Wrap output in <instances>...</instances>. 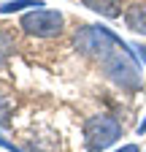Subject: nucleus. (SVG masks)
I'll return each instance as SVG.
<instances>
[{"label": "nucleus", "instance_id": "nucleus-9", "mask_svg": "<svg viewBox=\"0 0 146 152\" xmlns=\"http://www.w3.org/2000/svg\"><path fill=\"white\" fill-rule=\"evenodd\" d=\"M0 147H3V149H8V152H22L19 147H14V144H11V141H6L3 136H0Z\"/></svg>", "mask_w": 146, "mask_h": 152}, {"label": "nucleus", "instance_id": "nucleus-13", "mask_svg": "<svg viewBox=\"0 0 146 152\" xmlns=\"http://www.w3.org/2000/svg\"><path fill=\"white\" fill-rule=\"evenodd\" d=\"M3 109H6V103H3V101H0V122H3V120H6V114H3Z\"/></svg>", "mask_w": 146, "mask_h": 152}, {"label": "nucleus", "instance_id": "nucleus-7", "mask_svg": "<svg viewBox=\"0 0 146 152\" xmlns=\"http://www.w3.org/2000/svg\"><path fill=\"white\" fill-rule=\"evenodd\" d=\"M35 6H41V0H8V3L0 6V14H14V11H25Z\"/></svg>", "mask_w": 146, "mask_h": 152}, {"label": "nucleus", "instance_id": "nucleus-4", "mask_svg": "<svg viewBox=\"0 0 146 152\" xmlns=\"http://www.w3.org/2000/svg\"><path fill=\"white\" fill-rule=\"evenodd\" d=\"M19 27L33 38H57L65 27V16L54 8H33L19 19Z\"/></svg>", "mask_w": 146, "mask_h": 152}, {"label": "nucleus", "instance_id": "nucleus-10", "mask_svg": "<svg viewBox=\"0 0 146 152\" xmlns=\"http://www.w3.org/2000/svg\"><path fill=\"white\" fill-rule=\"evenodd\" d=\"M116 152H141V149H138V144H124V147L116 149Z\"/></svg>", "mask_w": 146, "mask_h": 152}, {"label": "nucleus", "instance_id": "nucleus-5", "mask_svg": "<svg viewBox=\"0 0 146 152\" xmlns=\"http://www.w3.org/2000/svg\"><path fill=\"white\" fill-rule=\"evenodd\" d=\"M124 22H127V27L133 33L146 35V3H133L124 11Z\"/></svg>", "mask_w": 146, "mask_h": 152}, {"label": "nucleus", "instance_id": "nucleus-8", "mask_svg": "<svg viewBox=\"0 0 146 152\" xmlns=\"http://www.w3.org/2000/svg\"><path fill=\"white\" fill-rule=\"evenodd\" d=\"M14 54V38L8 35V30H0V65Z\"/></svg>", "mask_w": 146, "mask_h": 152}, {"label": "nucleus", "instance_id": "nucleus-2", "mask_svg": "<svg viewBox=\"0 0 146 152\" xmlns=\"http://www.w3.org/2000/svg\"><path fill=\"white\" fill-rule=\"evenodd\" d=\"M73 46H76L84 57H95V60H106L111 52H116L119 46H124V41L111 33L108 27H100V25H81L73 35Z\"/></svg>", "mask_w": 146, "mask_h": 152}, {"label": "nucleus", "instance_id": "nucleus-3", "mask_svg": "<svg viewBox=\"0 0 146 152\" xmlns=\"http://www.w3.org/2000/svg\"><path fill=\"white\" fill-rule=\"evenodd\" d=\"M119 139H122V125L108 114H95L84 122V141H87V149L92 152L108 149Z\"/></svg>", "mask_w": 146, "mask_h": 152}, {"label": "nucleus", "instance_id": "nucleus-11", "mask_svg": "<svg viewBox=\"0 0 146 152\" xmlns=\"http://www.w3.org/2000/svg\"><path fill=\"white\" fill-rule=\"evenodd\" d=\"M135 52H138V54H141V60H143V63H146V44H138V46H135Z\"/></svg>", "mask_w": 146, "mask_h": 152}, {"label": "nucleus", "instance_id": "nucleus-6", "mask_svg": "<svg viewBox=\"0 0 146 152\" xmlns=\"http://www.w3.org/2000/svg\"><path fill=\"white\" fill-rule=\"evenodd\" d=\"M81 3L89 8V11H95L106 19H116L122 16V0H81Z\"/></svg>", "mask_w": 146, "mask_h": 152}, {"label": "nucleus", "instance_id": "nucleus-12", "mask_svg": "<svg viewBox=\"0 0 146 152\" xmlns=\"http://www.w3.org/2000/svg\"><path fill=\"white\" fill-rule=\"evenodd\" d=\"M138 133H141V136H143V133H146V117H143V122L138 125Z\"/></svg>", "mask_w": 146, "mask_h": 152}, {"label": "nucleus", "instance_id": "nucleus-1", "mask_svg": "<svg viewBox=\"0 0 146 152\" xmlns=\"http://www.w3.org/2000/svg\"><path fill=\"white\" fill-rule=\"evenodd\" d=\"M103 71H106L108 79H111L114 84H119L122 90H130V92L143 90L141 68H138L135 57H133V46H127V44L106 57V60H103Z\"/></svg>", "mask_w": 146, "mask_h": 152}]
</instances>
